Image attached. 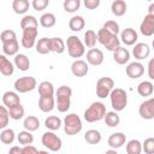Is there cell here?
<instances>
[{"mask_svg": "<svg viewBox=\"0 0 154 154\" xmlns=\"http://www.w3.org/2000/svg\"><path fill=\"white\" fill-rule=\"evenodd\" d=\"M152 47H153V49H154V40H153V42H152Z\"/></svg>", "mask_w": 154, "mask_h": 154, "instance_id": "6f0895ef", "label": "cell"}, {"mask_svg": "<svg viewBox=\"0 0 154 154\" xmlns=\"http://www.w3.org/2000/svg\"><path fill=\"white\" fill-rule=\"evenodd\" d=\"M65 51V42L60 37H51V52L61 54Z\"/></svg>", "mask_w": 154, "mask_h": 154, "instance_id": "74e56055", "label": "cell"}, {"mask_svg": "<svg viewBox=\"0 0 154 154\" xmlns=\"http://www.w3.org/2000/svg\"><path fill=\"white\" fill-rule=\"evenodd\" d=\"M45 125L49 131L59 130L61 126V119L57 116H49L45 119Z\"/></svg>", "mask_w": 154, "mask_h": 154, "instance_id": "4dcf8cb0", "label": "cell"}, {"mask_svg": "<svg viewBox=\"0 0 154 154\" xmlns=\"http://www.w3.org/2000/svg\"><path fill=\"white\" fill-rule=\"evenodd\" d=\"M63 6H64V10L69 13H73L76 12L79 6H81V1L79 0H65L63 2Z\"/></svg>", "mask_w": 154, "mask_h": 154, "instance_id": "ee69618b", "label": "cell"}, {"mask_svg": "<svg viewBox=\"0 0 154 154\" xmlns=\"http://www.w3.org/2000/svg\"><path fill=\"white\" fill-rule=\"evenodd\" d=\"M18 51H19V43H18L17 38L13 41L2 43V52L5 55H14L16 57L18 54Z\"/></svg>", "mask_w": 154, "mask_h": 154, "instance_id": "d4e9b609", "label": "cell"}, {"mask_svg": "<svg viewBox=\"0 0 154 154\" xmlns=\"http://www.w3.org/2000/svg\"><path fill=\"white\" fill-rule=\"evenodd\" d=\"M8 112H10V117H11L13 120H19V119H22V118L24 117L25 109H24V107L19 103V105L13 106L12 108H10Z\"/></svg>", "mask_w": 154, "mask_h": 154, "instance_id": "b9f144b4", "label": "cell"}, {"mask_svg": "<svg viewBox=\"0 0 154 154\" xmlns=\"http://www.w3.org/2000/svg\"><path fill=\"white\" fill-rule=\"evenodd\" d=\"M97 41L103 47H106V49H108L111 52H114L116 49H118L120 47V40L118 38V36L111 34L109 31H107L103 28H101L97 31Z\"/></svg>", "mask_w": 154, "mask_h": 154, "instance_id": "3957f363", "label": "cell"}, {"mask_svg": "<svg viewBox=\"0 0 154 154\" xmlns=\"http://www.w3.org/2000/svg\"><path fill=\"white\" fill-rule=\"evenodd\" d=\"M148 14L154 16V2H152V4L148 6Z\"/></svg>", "mask_w": 154, "mask_h": 154, "instance_id": "db71d44e", "label": "cell"}, {"mask_svg": "<svg viewBox=\"0 0 154 154\" xmlns=\"http://www.w3.org/2000/svg\"><path fill=\"white\" fill-rule=\"evenodd\" d=\"M105 123L107 126L109 128H114V126H118L119 123H120V117L118 116V113L116 111H109L106 113L105 118H103Z\"/></svg>", "mask_w": 154, "mask_h": 154, "instance_id": "836d02e7", "label": "cell"}, {"mask_svg": "<svg viewBox=\"0 0 154 154\" xmlns=\"http://www.w3.org/2000/svg\"><path fill=\"white\" fill-rule=\"evenodd\" d=\"M85 26V20L82 16H73L70 20H69V28L72 30V31H81L82 29H84Z\"/></svg>", "mask_w": 154, "mask_h": 154, "instance_id": "4316f807", "label": "cell"}, {"mask_svg": "<svg viewBox=\"0 0 154 154\" xmlns=\"http://www.w3.org/2000/svg\"><path fill=\"white\" fill-rule=\"evenodd\" d=\"M38 94L40 96H53L54 95V87L51 82L43 81L38 84Z\"/></svg>", "mask_w": 154, "mask_h": 154, "instance_id": "d6a6232c", "label": "cell"}, {"mask_svg": "<svg viewBox=\"0 0 154 154\" xmlns=\"http://www.w3.org/2000/svg\"><path fill=\"white\" fill-rule=\"evenodd\" d=\"M147 69H148V77L154 81V58H152V59L148 61Z\"/></svg>", "mask_w": 154, "mask_h": 154, "instance_id": "f907efd6", "label": "cell"}, {"mask_svg": "<svg viewBox=\"0 0 154 154\" xmlns=\"http://www.w3.org/2000/svg\"><path fill=\"white\" fill-rule=\"evenodd\" d=\"M55 107V99L54 96H40L38 99V108L42 112H51Z\"/></svg>", "mask_w": 154, "mask_h": 154, "instance_id": "44dd1931", "label": "cell"}, {"mask_svg": "<svg viewBox=\"0 0 154 154\" xmlns=\"http://www.w3.org/2000/svg\"><path fill=\"white\" fill-rule=\"evenodd\" d=\"M55 107L59 112L65 113L71 107V96H72V89L67 85H60L58 90L55 91Z\"/></svg>", "mask_w": 154, "mask_h": 154, "instance_id": "6da1fadb", "label": "cell"}, {"mask_svg": "<svg viewBox=\"0 0 154 154\" xmlns=\"http://www.w3.org/2000/svg\"><path fill=\"white\" fill-rule=\"evenodd\" d=\"M128 8V5L124 0H114L111 4V11L116 17H122L125 14Z\"/></svg>", "mask_w": 154, "mask_h": 154, "instance_id": "603a6c76", "label": "cell"}, {"mask_svg": "<svg viewBox=\"0 0 154 154\" xmlns=\"http://www.w3.org/2000/svg\"><path fill=\"white\" fill-rule=\"evenodd\" d=\"M23 126H24L25 130H28L30 132L31 131H36L40 128V120L35 116H28L23 122Z\"/></svg>", "mask_w": 154, "mask_h": 154, "instance_id": "83f0119b", "label": "cell"}, {"mask_svg": "<svg viewBox=\"0 0 154 154\" xmlns=\"http://www.w3.org/2000/svg\"><path fill=\"white\" fill-rule=\"evenodd\" d=\"M49 5V0H32L31 6L36 11H42Z\"/></svg>", "mask_w": 154, "mask_h": 154, "instance_id": "c3c4849f", "label": "cell"}, {"mask_svg": "<svg viewBox=\"0 0 154 154\" xmlns=\"http://www.w3.org/2000/svg\"><path fill=\"white\" fill-rule=\"evenodd\" d=\"M109 99H111L112 108L116 112L123 111L128 105V94L122 88H114L109 95Z\"/></svg>", "mask_w": 154, "mask_h": 154, "instance_id": "5b68a950", "label": "cell"}, {"mask_svg": "<svg viewBox=\"0 0 154 154\" xmlns=\"http://www.w3.org/2000/svg\"><path fill=\"white\" fill-rule=\"evenodd\" d=\"M87 63L93 66H99L103 63V53L99 48H91L87 52Z\"/></svg>", "mask_w": 154, "mask_h": 154, "instance_id": "5bb4252c", "label": "cell"}, {"mask_svg": "<svg viewBox=\"0 0 154 154\" xmlns=\"http://www.w3.org/2000/svg\"><path fill=\"white\" fill-rule=\"evenodd\" d=\"M37 85V82L35 79V77L32 76H24V77H19L14 81V89L17 93L24 94V93H29L31 90H34Z\"/></svg>", "mask_w": 154, "mask_h": 154, "instance_id": "52a82bcc", "label": "cell"}, {"mask_svg": "<svg viewBox=\"0 0 154 154\" xmlns=\"http://www.w3.org/2000/svg\"><path fill=\"white\" fill-rule=\"evenodd\" d=\"M14 137H16V134H14L13 129L6 128V129L1 130V132H0V141L4 144H11L14 141Z\"/></svg>", "mask_w": 154, "mask_h": 154, "instance_id": "f35d334b", "label": "cell"}, {"mask_svg": "<svg viewBox=\"0 0 154 154\" xmlns=\"http://www.w3.org/2000/svg\"><path fill=\"white\" fill-rule=\"evenodd\" d=\"M137 38H138V35L135 31V29H132V28H126L120 34V41L125 46H132V45H135L136 41H137Z\"/></svg>", "mask_w": 154, "mask_h": 154, "instance_id": "e0dca14e", "label": "cell"}, {"mask_svg": "<svg viewBox=\"0 0 154 154\" xmlns=\"http://www.w3.org/2000/svg\"><path fill=\"white\" fill-rule=\"evenodd\" d=\"M138 113L143 119H154V97L144 100L138 107Z\"/></svg>", "mask_w": 154, "mask_h": 154, "instance_id": "8fae6325", "label": "cell"}, {"mask_svg": "<svg viewBox=\"0 0 154 154\" xmlns=\"http://www.w3.org/2000/svg\"><path fill=\"white\" fill-rule=\"evenodd\" d=\"M96 41H97V34L94 31V30H87L85 32H84V41H83V43H84V46H87L88 48H94L95 47V45H96Z\"/></svg>", "mask_w": 154, "mask_h": 154, "instance_id": "8d00e7d4", "label": "cell"}, {"mask_svg": "<svg viewBox=\"0 0 154 154\" xmlns=\"http://www.w3.org/2000/svg\"><path fill=\"white\" fill-rule=\"evenodd\" d=\"M37 154H49L48 152H46V150H38L37 152Z\"/></svg>", "mask_w": 154, "mask_h": 154, "instance_id": "9f6ffc18", "label": "cell"}, {"mask_svg": "<svg viewBox=\"0 0 154 154\" xmlns=\"http://www.w3.org/2000/svg\"><path fill=\"white\" fill-rule=\"evenodd\" d=\"M36 52L40 54H47L51 52V38L42 37L36 42Z\"/></svg>", "mask_w": 154, "mask_h": 154, "instance_id": "f546056e", "label": "cell"}, {"mask_svg": "<svg viewBox=\"0 0 154 154\" xmlns=\"http://www.w3.org/2000/svg\"><path fill=\"white\" fill-rule=\"evenodd\" d=\"M66 47H67V53L71 58H81L85 53V46L84 43L75 35H71L66 40Z\"/></svg>", "mask_w": 154, "mask_h": 154, "instance_id": "8992f818", "label": "cell"}, {"mask_svg": "<svg viewBox=\"0 0 154 154\" xmlns=\"http://www.w3.org/2000/svg\"><path fill=\"white\" fill-rule=\"evenodd\" d=\"M132 54H134L135 59H137V60H143V59H146V58L149 57V54H150V48H149V46H148L147 43H144V42H138V43H136V45L134 46V48H132Z\"/></svg>", "mask_w": 154, "mask_h": 154, "instance_id": "2e32d148", "label": "cell"}, {"mask_svg": "<svg viewBox=\"0 0 154 154\" xmlns=\"http://www.w3.org/2000/svg\"><path fill=\"white\" fill-rule=\"evenodd\" d=\"M142 150L146 154H154V137H148L142 143Z\"/></svg>", "mask_w": 154, "mask_h": 154, "instance_id": "f6af8a7d", "label": "cell"}, {"mask_svg": "<svg viewBox=\"0 0 154 154\" xmlns=\"http://www.w3.org/2000/svg\"><path fill=\"white\" fill-rule=\"evenodd\" d=\"M102 28L106 29L107 31H109V32L113 34V35H118V32H119V24H118L116 20H107V22L103 24Z\"/></svg>", "mask_w": 154, "mask_h": 154, "instance_id": "bcb514c9", "label": "cell"}, {"mask_svg": "<svg viewBox=\"0 0 154 154\" xmlns=\"http://www.w3.org/2000/svg\"><path fill=\"white\" fill-rule=\"evenodd\" d=\"M125 72H126L128 77L136 79V78H140L144 73V66L140 61H132L126 66Z\"/></svg>", "mask_w": 154, "mask_h": 154, "instance_id": "7c38bea8", "label": "cell"}, {"mask_svg": "<svg viewBox=\"0 0 154 154\" xmlns=\"http://www.w3.org/2000/svg\"><path fill=\"white\" fill-rule=\"evenodd\" d=\"M38 26V22L36 19L35 16L31 14H26L20 19V28L24 29H29V28H37Z\"/></svg>", "mask_w": 154, "mask_h": 154, "instance_id": "d590c367", "label": "cell"}, {"mask_svg": "<svg viewBox=\"0 0 154 154\" xmlns=\"http://www.w3.org/2000/svg\"><path fill=\"white\" fill-rule=\"evenodd\" d=\"M106 106L100 102V101H95L93 102L85 111H84V119L88 123H95L99 120H102L106 116Z\"/></svg>", "mask_w": 154, "mask_h": 154, "instance_id": "7a4b0ae2", "label": "cell"}, {"mask_svg": "<svg viewBox=\"0 0 154 154\" xmlns=\"http://www.w3.org/2000/svg\"><path fill=\"white\" fill-rule=\"evenodd\" d=\"M10 112L8 108L6 106H1L0 107V129L4 130L7 128L8 125V120H10Z\"/></svg>", "mask_w": 154, "mask_h": 154, "instance_id": "7bdbcfd3", "label": "cell"}, {"mask_svg": "<svg viewBox=\"0 0 154 154\" xmlns=\"http://www.w3.org/2000/svg\"><path fill=\"white\" fill-rule=\"evenodd\" d=\"M17 140L20 144L23 146H28V144H31L32 141H34V136L30 131L28 130H23V131H19L18 136H17Z\"/></svg>", "mask_w": 154, "mask_h": 154, "instance_id": "60d3db41", "label": "cell"}, {"mask_svg": "<svg viewBox=\"0 0 154 154\" xmlns=\"http://www.w3.org/2000/svg\"><path fill=\"white\" fill-rule=\"evenodd\" d=\"M82 126V120L76 113H69L64 118V131L69 136H73L81 132Z\"/></svg>", "mask_w": 154, "mask_h": 154, "instance_id": "277c9868", "label": "cell"}, {"mask_svg": "<svg viewBox=\"0 0 154 154\" xmlns=\"http://www.w3.org/2000/svg\"><path fill=\"white\" fill-rule=\"evenodd\" d=\"M142 143L138 140H130L126 144V154H141Z\"/></svg>", "mask_w": 154, "mask_h": 154, "instance_id": "ab89813d", "label": "cell"}, {"mask_svg": "<svg viewBox=\"0 0 154 154\" xmlns=\"http://www.w3.org/2000/svg\"><path fill=\"white\" fill-rule=\"evenodd\" d=\"M0 72L4 76H11L14 72V65L5 57V54L0 55Z\"/></svg>", "mask_w": 154, "mask_h": 154, "instance_id": "7402d4cb", "label": "cell"}, {"mask_svg": "<svg viewBox=\"0 0 154 154\" xmlns=\"http://www.w3.org/2000/svg\"><path fill=\"white\" fill-rule=\"evenodd\" d=\"M125 142H126V136L123 132H113L107 140V143L112 149H118L123 147Z\"/></svg>", "mask_w": 154, "mask_h": 154, "instance_id": "d6986e66", "label": "cell"}, {"mask_svg": "<svg viewBox=\"0 0 154 154\" xmlns=\"http://www.w3.org/2000/svg\"><path fill=\"white\" fill-rule=\"evenodd\" d=\"M41 142L42 144L48 148L51 152H58L61 149V146H63V142H61V138L59 136H57L53 131H47L42 135V138H41Z\"/></svg>", "mask_w": 154, "mask_h": 154, "instance_id": "9c48e42d", "label": "cell"}, {"mask_svg": "<svg viewBox=\"0 0 154 154\" xmlns=\"http://www.w3.org/2000/svg\"><path fill=\"white\" fill-rule=\"evenodd\" d=\"M154 91V85L150 81H142L138 85H137V93L146 97V96H150Z\"/></svg>", "mask_w": 154, "mask_h": 154, "instance_id": "484cf974", "label": "cell"}, {"mask_svg": "<svg viewBox=\"0 0 154 154\" xmlns=\"http://www.w3.org/2000/svg\"><path fill=\"white\" fill-rule=\"evenodd\" d=\"M105 154H118V153H117L116 149H108V150L105 152Z\"/></svg>", "mask_w": 154, "mask_h": 154, "instance_id": "11a10c76", "label": "cell"}, {"mask_svg": "<svg viewBox=\"0 0 154 154\" xmlns=\"http://www.w3.org/2000/svg\"><path fill=\"white\" fill-rule=\"evenodd\" d=\"M101 138H102V137H101L100 131H97V130H95V129H90V130H88V131L84 134V140H85V142L89 143V144H97V143H100Z\"/></svg>", "mask_w": 154, "mask_h": 154, "instance_id": "f1b7e54d", "label": "cell"}, {"mask_svg": "<svg viewBox=\"0 0 154 154\" xmlns=\"http://www.w3.org/2000/svg\"><path fill=\"white\" fill-rule=\"evenodd\" d=\"M129 59H130V52L124 47H119L113 52V60L119 65H125L129 61Z\"/></svg>", "mask_w": 154, "mask_h": 154, "instance_id": "ffe728a7", "label": "cell"}, {"mask_svg": "<svg viewBox=\"0 0 154 154\" xmlns=\"http://www.w3.org/2000/svg\"><path fill=\"white\" fill-rule=\"evenodd\" d=\"M114 89V81L111 77H101L96 82V95L100 99H106Z\"/></svg>", "mask_w": 154, "mask_h": 154, "instance_id": "ba28073f", "label": "cell"}, {"mask_svg": "<svg viewBox=\"0 0 154 154\" xmlns=\"http://www.w3.org/2000/svg\"><path fill=\"white\" fill-rule=\"evenodd\" d=\"M37 152L38 150L31 144H28V146L23 147V154H37Z\"/></svg>", "mask_w": 154, "mask_h": 154, "instance_id": "816d5d0a", "label": "cell"}, {"mask_svg": "<svg viewBox=\"0 0 154 154\" xmlns=\"http://www.w3.org/2000/svg\"><path fill=\"white\" fill-rule=\"evenodd\" d=\"M38 30L37 28H29V29H24L23 30V35H22V46L24 48H32L34 46H36V37H37Z\"/></svg>", "mask_w": 154, "mask_h": 154, "instance_id": "30bf717a", "label": "cell"}, {"mask_svg": "<svg viewBox=\"0 0 154 154\" xmlns=\"http://www.w3.org/2000/svg\"><path fill=\"white\" fill-rule=\"evenodd\" d=\"M57 23V18L53 13L51 12H47V13H43L41 17H40V24L41 26L43 28H52Z\"/></svg>", "mask_w": 154, "mask_h": 154, "instance_id": "e575fe53", "label": "cell"}, {"mask_svg": "<svg viewBox=\"0 0 154 154\" xmlns=\"http://www.w3.org/2000/svg\"><path fill=\"white\" fill-rule=\"evenodd\" d=\"M140 31L143 36H152L154 34V16H144L140 24Z\"/></svg>", "mask_w": 154, "mask_h": 154, "instance_id": "9a60e30c", "label": "cell"}, {"mask_svg": "<svg viewBox=\"0 0 154 154\" xmlns=\"http://www.w3.org/2000/svg\"><path fill=\"white\" fill-rule=\"evenodd\" d=\"M2 103H4V106H6L10 109L13 106H17L20 103V97L18 96V94L16 91L8 90L2 94Z\"/></svg>", "mask_w": 154, "mask_h": 154, "instance_id": "ac0fdd59", "label": "cell"}, {"mask_svg": "<svg viewBox=\"0 0 154 154\" xmlns=\"http://www.w3.org/2000/svg\"><path fill=\"white\" fill-rule=\"evenodd\" d=\"M100 5V0H84V6L89 10H95L96 7H99Z\"/></svg>", "mask_w": 154, "mask_h": 154, "instance_id": "681fc988", "label": "cell"}, {"mask_svg": "<svg viewBox=\"0 0 154 154\" xmlns=\"http://www.w3.org/2000/svg\"><path fill=\"white\" fill-rule=\"evenodd\" d=\"M16 38H17L16 32H14L13 30H11V29L4 30V31L1 32V35H0V40H1V42H2V43H5V42H10V41H13V40H16Z\"/></svg>", "mask_w": 154, "mask_h": 154, "instance_id": "7dc6e473", "label": "cell"}, {"mask_svg": "<svg viewBox=\"0 0 154 154\" xmlns=\"http://www.w3.org/2000/svg\"><path fill=\"white\" fill-rule=\"evenodd\" d=\"M29 6L30 4L28 0H13L12 2V8L17 14H24L29 10Z\"/></svg>", "mask_w": 154, "mask_h": 154, "instance_id": "1f68e13d", "label": "cell"}, {"mask_svg": "<svg viewBox=\"0 0 154 154\" xmlns=\"http://www.w3.org/2000/svg\"><path fill=\"white\" fill-rule=\"evenodd\" d=\"M14 66L20 71H26L30 69V60L25 54L18 53L14 57Z\"/></svg>", "mask_w": 154, "mask_h": 154, "instance_id": "cb8c5ba5", "label": "cell"}, {"mask_svg": "<svg viewBox=\"0 0 154 154\" xmlns=\"http://www.w3.org/2000/svg\"><path fill=\"white\" fill-rule=\"evenodd\" d=\"M88 71H89V66L85 60L77 59L71 64V72L76 77H83L88 73Z\"/></svg>", "mask_w": 154, "mask_h": 154, "instance_id": "4fadbf2b", "label": "cell"}, {"mask_svg": "<svg viewBox=\"0 0 154 154\" xmlns=\"http://www.w3.org/2000/svg\"><path fill=\"white\" fill-rule=\"evenodd\" d=\"M8 154H23V148H20L19 146H13L10 148Z\"/></svg>", "mask_w": 154, "mask_h": 154, "instance_id": "f5cc1de1", "label": "cell"}]
</instances>
